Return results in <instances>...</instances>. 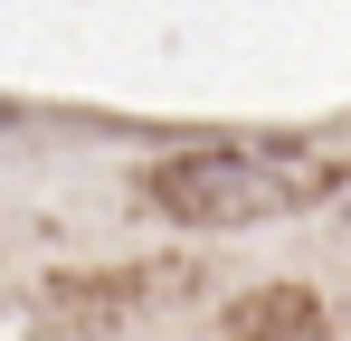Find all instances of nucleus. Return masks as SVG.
Wrapping results in <instances>:
<instances>
[{
  "mask_svg": "<svg viewBox=\"0 0 351 341\" xmlns=\"http://www.w3.org/2000/svg\"><path fill=\"white\" fill-rule=\"evenodd\" d=\"M323 190H332V162H304L276 142H190L143 170V209H162L171 227H266L313 209Z\"/></svg>",
  "mask_w": 351,
  "mask_h": 341,
  "instance_id": "obj_1",
  "label": "nucleus"
},
{
  "mask_svg": "<svg viewBox=\"0 0 351 341\" xmlns=\"http://www.w3.org/2000/svg\"><path fill=\"white\" fill-rule=\"evenodd\" d=\"M190 294V266H86V275H48L38 284V313L58 323V332H123L133 313H152V303H180Z\"/></svg>",
  "mask_w": 351,
  "mask_h": 341,
  "instance_id": "obj_2",
  "label": "nucleus"
},
{
  "mask_svg": "<svg viewBox=\"0 0 351 341\" xmlns=\"http://www.w3.org/2000/svg\"><path fill=\"white\" fill-rule=\"evenodd\" d=\"M323 294L313 284H256V294H237L219 341H323Z\"/></svg>",
  "mask_w": 351,
  "mask_h": 341,
  "instance_id": "obj_3",
  "label": "nucleus"
}]
</instances>
